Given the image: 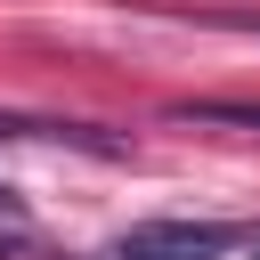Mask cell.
I'll return each mask as SVG.
<instances>
[{
    "label": "cell",
    "mask_w": 260,
    "mask_h": 260,
    "mask_svg": "<svg viewBox=\"0 0 260 260\" xmlns=\"http://www.w3.org/2000/svg\"><path fill=\"white\" fill-rule=\"evenodd\" d=\"M0 260H8V244H0Z\"/></svg>",
    "instance_id": "cell-5"
},
{
    "label": "cell",
    "mask_w": 260,
    "mask_h": 260,
    "mask_svg": "<svg viewBox=\"0 0 260 260\" xmlns=\"http://www.w3.org/2000/svg\"><path fill=\"white\" fill-rule=\"evenodd\" d=\"M252 260H260V252H252Z\"/></svg>",
    "instance_id": "cell-6"
},
{
    "label": "cell",
    "mask_w": 260,
    "mask_h": 260,
    "mask_svg": "<svg viewBox=\"0 0 260 260\" xmlns=\"http://www.w3.org/2000/svg\"><path fill=\"white\" fill-rule=\"evenodd\" d=\"M24 219V203H16V187H0V228H16Z\"/></svg>",
    "instance_id": "cell-4"
},
{
    "label": "cell",
    "mask_w": 260,
    "mask_h": 260,
    "mask_svg": "<svg viewBox=\"0 0 260 260\" xmlns=\"http://www.w3.org/2000/svg\"><path fill=\"white\" fill-rule=\"evenodd\" d=\"M138 244L162 260H211V252L244 244V228L236 219H154V228H138Z\"/></svg>",
    "instance_id": "cell-2"
},
{
    "label": "cell",
    "mask_w": 260,
    "mask_h": 260,
    "mask_svg": "<svg viewBox=\"0 0 260 260\" xmlns=\"http://www.w3.org/2000/svg\"><path fill=\"white\" fill-rule=\"evenodd\" d=\"M8 138H32V146H81V154H106V162L130 154V138H114V130H98V122H57V114H0V146H8Z\"/></svg>",
    "instance_id": "cell-1"
},
{
    "label": "cell",
    "mask_w": 260,
    "mask_h": 260,
    "mask_svg": "<svg viewBox=\"0 0 260 260\" xmlns=\"http://www.w3.org/2000/svg\"><path fill=\"white\" fill-rule=\"evenodd\" d=\"M179 122H236V130H260V106L252 98H187V106H171Z\"/></svg>",
    "instance_id": "cell-3"
}]
</instances>
